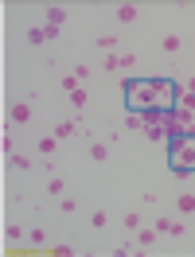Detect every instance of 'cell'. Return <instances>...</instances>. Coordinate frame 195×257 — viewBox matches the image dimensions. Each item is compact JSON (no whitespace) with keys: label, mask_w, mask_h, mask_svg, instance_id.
<instances>
[{"label":"cell","mask_w":195,"mask_h":257,"mask_svg":"<svg viewBox=\"0 0 195 257\" xmlns=\"http://www.w3.org/2000/svg\"><path fill=\"white\" fill-rule=\"evenodd\" d=\"M179 47H183V39H179V35H164V55H176Z\"/></svg>","instance_id":"8fae6325"},{"label":"cell","mask_w":195,"mask_h":257,"mask_svg":"<svg viewBox=\"0 0 195 257\" xmlns=\"http://www.w3.org/2000/svg\"><path fill=\"white\" fill-rule=\"evenodd\" d=\"M106 222H110L106 210H94V214H90V226H94V230H106Z\"/></svg>","instance_id":"4fadbf2b"},{"label":"cell","mask_w":195,"mask_h":257,"mask_svg":"<svg viewBox=\"0 0 195 257\" xmlns=\"http://www.w3.org/2000/svg\"><path fill=\"white\" fill-rule=\"evenodd\" d=\"M114 47H117V35H98V51H110L114 55Z\"/></svg>","instance_id":"7c38bea8"},{"label":"cell","mask_w":195,"mask_h":257,"mask_svg":"<svg viewBox=\"0 0 195 257\" xmlns=\"http://www.w3.org/2000/svg\"><path fill=\"white\" fill-rule=\"evenodd\" d=\"M74 133H82V128L74 125V121H59V125H55V137H59V141H66V137H74Z\"/></svg>","instance_id":"ba28073f"},{"label":"cell","mask_w":195,"mask_h":257,"mask_svg":"<svg viewBox=\"0 0 195 257\" xmlns=\"http://www.w3.org/2000/svg\"><path fill=\"white\" fill-rule=\"evenodd\" d=\"M78 86H82V82H78V74H63V90H66V94H74Z\"/></svg>","instance_id":"d6986e66"},{"label":"cell","mask_w":195,"mask_h":257,"mask_svg":"<svg viewBox=\"0 0 195 257\" xmlns=\"http://www.w3.org/2000/svg\"><path fill=\"white\" fill-rule=\"evenodd\" d=\"M59 207H63L66 214H74V210H78V199H74V195H63V199H59Z\"/></svg>","instance_id":"ac0fdd59"},{"label":"cell","mask_w":195,"mask_h":257,"mask_svg":"<svg viewBox=\"0 0 195 257\" xmlns=\"http://www.w3.org/2000/svg\"><path fill=\"white\" fill-rule=\"evenodd\" d=\"M168 234H172V238H183V234H187V226L179 222V218H172V230H168Z\"/></svg>","instance_id":"cb8c5ba5"},{"label":"cell","mask_w":195,"mask_h":257,"mask_svg":"<svg viewBox=\"0 0 195 257\" xmlns=\"http://www.w3.org/2000/svg\"><path fill=\"white\" fill-rule=\"evenodd\" d=\"M43 253H47V257H66V253H70V245H51V249H43Z\"/></svg>","instance_id":"4316f807"},{"label":"cell","mask_w":195,"mask_h":257,"mask_svg":"<svg viewBox=\"0 0 195 257\" xmlns=\"http://www.w3.org/2000/svg\"><path fill=\"white\" fill-rule=\"evenodd\" d=\"M187 133H195V125H191V128H187Z\"/></svg>","instance_id":"f1b7e54d"},{"label":"cell","mask_w":195,"mask_h":257,"mask_svg":"<svg viewBox=\"0 0 195 257\" xmlns=\"http://www.w3.org/2000/svg\"><path fill=\"white\" fill-rule=\"evenodd\" d=\"M63 20H66V12L59 8V4H51V8H47V24H51V28H59Z\"/></svg>","instance_id":"30bf717a"},{"label":"cell","mask_w":195,"mask_h":257,"mask_svg":"<svg viewBox=\"0 0 195 257\" xmlns=\"http://www.w3.org/2000/svg\"><path fill=\"white\" fill-rule=\"evenodd\" d=\"M183 94L176 82L168 78H129L125 82V101L129 113H152V109H172V101Z\"/></svg>","instance_id":"6da1fadb"},{"label":"cell","mask_w":195,"mask_h":257,"mask_svg":"<svg viewBox=\"0 0 195 257\" xmlns=\"http://www.w3.org/2000/svg\"><path fill=\"white\" fill-rule=\"evenodd\" d=\"M137 16H141V12H137V4H117V20H121V24H133Z\"/></svg>","instance_id":"8992f818"},{"label":"cell","mask_w":195,"mask_h":257,"mask_svg":"<svg viewBox=\"0 0 195 257\" xmlns=\"http://www.w3.org/2000/svg\"><path fill=\"white\" fill-rule=\"evenodd\" d=\"M51 39H59V28H51V24H35L32 32H28V43H35V47H43Z\"/></svg>","instance_id":"3957f363"},{"label":"cell","mask_w":195,"mask_h":257,"mask_svg":"<svg viewBox=\"0 0 195 257\" xmlns=\"http://www.w3.org/2000/svg\"><path fill=\"white\" fill-rule=\"evenodd\" d=\"M121 226H125L129 234H137V230H141V214H137V210H125V218H121Z\"/></svg>","instance_id":"9c48e42d"},{"label":"cell","mask_w":195,"mask_h":257,"mask_svg":"<svg viewBox=\"0 0 195 257\" xmlns=\"http://www.w3.org/2000/svg\"><path fill=\"white\" fill-rule=\"evenodd\" d=\"M102 66H106V70H121V55H106V63H102Z\"/></svg>","instance_id":"d4e9b609"},{"label":"cell","mask_w":195,"mask_h":257,"mask_svg":"<svg viewBox=\"0 0 195 257\" xmlns=\"http://www.w3.org/2000/svg\"><path fill=\"white\" fill-rule=\"evenodd\" d=\"M8 117H12L16 125H28V121H32V97H20L16 105L8 109Z\"/></svg>","instance_id":"277c9868"},{"label":"cell","mask_w":195,"mask_h":257,"mask_svg":"<svg viewBox=\"0 0 195 257\" xmlns=\"http://www.w3.org/2000/svg\"><path fill=\"white\" fill-rule=\"evenodd\" d=\"M28 238H32V245H43V241H47V234H43V230H32Z\"/></svg>","instance_id":"83f0119b"},{"label":"cell","mask_w":195,"mask_h":257,"mask_svg":"<svg viewBox=\"0 0 195 257\" xmlns=\"http://www.w3.org/2000/svg\"><path fill=\"white\" fill-rule=\"evenodd\" d=\"M90 160H110V145H102V141H90Z\"/></svg>","instance_id":"52a82bcc"},{"label":"cell","mask_w":195,"mask_h":257,"mask_svg":"<svg viewBox=\"0 0 195 257\" xmlns=\"http://www.w3.org/2000/svg\"><path fill=\"white\" fill-rule=\"evenodd\" d=\"M160 238V234H156V230H145V226H141V230H137V241H141V245H152V241Z\"/></svg>","instance_id":"5bb4252c"},{"label":"cell","mask_w":195,"mask_h":257,"mask_svg":"<svg viewBox=\"0 0 195 257\" xmlns=\"http://www.w3.org/2000/svg\"><path fill=\"white\" fill-rule=\"evenodd\" d=\"M176 210H179V214H195V195L191 191H179L176 195Z\"/></svg>","instance_id":"5b68a950"},{"label":"cell","mask_w":195,"mask_h":257,"mask_svg":"<svg viewBox=\"0 0 195 257\" xmlns=\"http://www.w3.org/2000/svg\"><path fill=\"white\" fill-rule=\"evenodd\" d=\"M152 230H156V234H168V230H172V218H156V222H152Z\"/></svg>","instance_id":"484cf974"},{"label":"cell","mask_w":195,"mask_h":257,"mask_svg":"<svg viewBox=\"0 0 195 257\" xmlns=\"http://www.w3.org/2000/svg\"><path fill=\"white\" fill-rule=\"evenodd\" d=\"M47 191L55 195V199H63V191H66V183H63V179H59V176H51V183H47Z\"/></svg>","instance_id":"9a60e30c"},{"label":"cell","mask_w":195,"mask_h":257,"mask_svg":"<svg viewBox=\"0 0 195 257\" xmlns=\"http://www.w3.org/2000/svg\"><path fill=\"white\" fill-rule=\"evenodd\" d=\"M8 164H12V168H20V172H28V168H32V160H28V156H20V152H12V156H8Z\"/></svg>","instance_id":"2e32d148"},{"label":"cell","mask_w":195,"mask_h":257,"mask_svg":"<svg viewBox=\"0 0 195 257\" xmlns=\"http://www.w3.org/2000/svg\"><path fill=\"white\" fill-rule=\"evenodd\" d=\"M125 128H145V113H129V117H125Z\"/></svg>","instance_id":"ffe728a7"},{"label":"cell","mask_w":195,"mask_h":257,"mask_svg":"<svg viewBox=\"0 0 195 257\" xmlns=\"http://www.w3.org/2000/svg\"><path fill=\"white\" fill-rule=\"evenodd\" d=\"M176 105H179V109H191V113H195V94H179Z\"/></svg>","instance_id":"603a6c76"},{"label":"cell","mask_w":195,"mask_h":257,"mask_svg":"<svg viewBox=\"0 0 195 257\" xmlns=\"http://www.w3.org/2000/svg\"><path fill=\"white\" fill-rule=\"evenodd\" d=\"M55 145H59L55 133H51V137H39V152H55Z\"/></svg>","instance_id":"e0dca14e"},{"label":"cell","mask_w":195,"mask_h":257,"mask_svg":"<svg viewBox=\"0 0 195 257\" xmlns=\"http://www.w3.org/2000/svg\"><path fill=\"white\" fill-rule=\"evenodd\" d=\"M86 97H90V94H86V90H82V86H78V90L70 94V105H74V109H82V105H86Z\"/></svg>","instance_id":"7402d4cb"},{"label":"cell","mask_w":195,"mask_h":257,"mask_svg":"<svg viewBox=\"0 0 195 257\" xmlns=\"http://www.w3.org/2000/svg\"><path fill=\"white\" fill-rule=\"evenodd\" d=\"M168 164L176 176H191L195 172V133H183L176 141H168Z\"/></svg>","instance_id":"7a4b0ae2"},{"label":"cell","mask_w":195,"mask_h":257,"mask_svg":"<svg viewBox=\"0 0 195 257\" xmlns=\"http://www.w3.org/2000/svg\"><path fill=\"white\" fill-rule=\"evenodd\" d=\"M4 238H8V241H20V238H24V230H20L16 222H8V226H4Z\"/></svg>","instance_id":"44dd1931"}]
</instances>
